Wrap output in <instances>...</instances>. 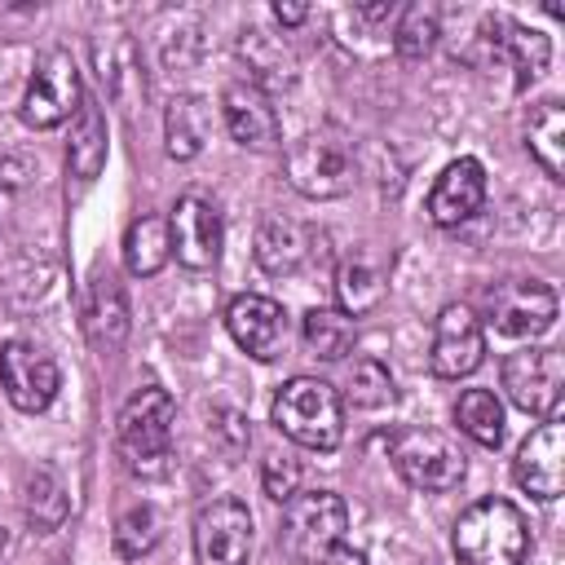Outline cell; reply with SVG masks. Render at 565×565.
Returning a JSON list of instances; mask_svg holds the SVG:
<instances>
[{
  "label": "cell",
  "mask_w": 565,
  "mask_h": 565,
  "mask_svg": "<svg viewBox=\"0 0 565 565\" xmlns=\"http://www.w3.org/2000/svg\"><path fill=\"white\" fill-rule=\"evenodd\" d=\"M168 256H172L168 221L154 216V212H141V216L128 225V234H124V265H128V274L150 278V274H159V269L168 265Z\"/></svg>",
  "instance_id": "26"
},
{
  "label": "cell",
  "mask_w": 565,
  "mask_h": 565,
  "mask_svg": "<svg viewBox=\"0 0 565 565\" xmlns=\"http://www.w3.org/2000/svg\"><path fill=\"white\" fill-rule=\"evenodd\" d=\"M225 331L234 335V344H238L243 353L269 362V358H278L282 344H287V313H282L278 300L247 291V296H234V300H230V309H225Z\"/></svg>",
  "instance_id": "17"
},
{
  "label": "cell",
  "mask_w": 565,
  "mask_h": 565,
  "mask_svg": "<svg viewBox=\"0 0 565 565\" xmlns=\"http://www.w3.org/2000/svg\"><path fill=\"white\" fill-rule=\"evenodd\" d=\"M388 274H393V256H384L371 243L349 247L335 265V305H340V313L362 318V313L380 309V300L388 291Z\"/></svg>",
  "instance_id": "15"
},
{
  "label": "cell",
  "mask_w": 565,
  "mask_h": 565,
  "mask_svg": "<svg viewBox=\"0 0 565 565\" xmlns=\"http://www.w3.org/2000/svg\"><path fill=\"white\" fill-rule=\"evenodd\" d=\"M221 115L243 150H278V110L256 79H238L221 93Z\"/></svg>",
  "instance_id": "18"
},
{
  "label": "cell",
  "mask_w": 565,
  "mask_h": 565,
  "mask_svg": "<svg viewBox=\"0 0 565 565\" xmlns=\"http://www.w3.org/2000/svg\"><path fill=\"white\" fill-rule=\"evenodd\" d=\"M318 565H366V556H362L358 547H349V543H335Z\"/></svg>",
  "instance_id": "34"
},
{
  "label": "cell",
  "mask_w": 565,
  "mask_h": 565,
  "mask_svg": "<svg viewBox=\"0 0 565 565\" xmlns=\"http://www.w3.org/2000/svg\"><path fill=\"white\" fill-rule=\"evenodd\" d=\"M207 132H212V106L203 97L181 93V97L168 102V110H163V141H168L172 159H194L207 146Z\"/></svg>",
  "instance_id": "23"
},
{
  "label": "cell",
  "mask_w": 565,
  "mask_h": 565,
  "mask_svg": "<svg viewBox=\"0 0 565 565\" xmlns=\"http://www.w3.org/2000/svg\"><path fill=\"white\" fill-rule=\"evenodd\" d=\"M287 185L305 199H340L358 181V154L340 132H309L282 154Z\"/></svg>",
  "instance_id": "5"
},
{
  "label": "cell",
  "mask_w": 565,
  "mask_h": 565,
  "mask_svg": "<svg viewBox=\"0 0 565 565\" xmlns=\"http://www.w3.org/2000/svg\"><path fill=\"white\" fill-rule=\"evenodd\" d=\"M300 335H305V344H309L313 358H322V362H340V358L353 349V340H358V322H353L349 313H340V309L318 305V309L305 313Z\"/></svg>",
  "instance_id": "27"
},
{
  "label": "cell",
  "mask_w": 565,
  "mask_h": 565,
  "mask_svg": "<svg viewBox=\"0 0 565 565\" xmlns=\"http://www.w3.org/2000/svg\"><path fill=\"white\" fill-rule=\"evenodd\" d=\"M0 384L9 393V402L26 415H40L57 388H62V375H57V362L31 344V340H9L0 344Z\"/></svg>",
  "instance_id": "11"
},
{
  "label": "cell",
  "mask_w": 565,
  "mask_h": 565,
  "mask_svg": "<svg viewBox=\"0 0 565 565\" xmlns=\"http://www.w3.org/2000/svg\"><path fill=\"white\" fill-rule=\"evenodd\" d=\"M393 397H397V393H393V375H388L375 358L353 362V371H349V402H353V406L380 411V406H388Z\"/></svg>",
  "instance_id": "31"
},
{
  "label": "cell",
  "mask_w": 565,
  "mask_h": 565,
  "mask_svg": "<svg viewBox=\"0 0 565 565\" xmlns=\"http://www.w3.org/2000/svg\"><path fill=\"white\" fill-rule=\"evenodd\" d=\"M159 534H163V516L150 503H137L115 525V552L128 556V561H137V556H146L159 543Z\"/></svg>",
  "instance_id": "30"
},
{
  "label": "cell",
  "mask_w": 565,
  "mask_h": 565,
  "mask_svg": "<svg viewBox=\"0 0 565 565\" xmlns=\"http://www.w3.org/2000/svg\"><path fill=\"white\" fill-rule=\"evenodd\" d=\"M102 163H106V119H102L97 102H88V97H84V106H79V110H75V119H71L66 168H71V177L93 181V177L102 172Z\"/></svg>",
  "instance_id": "24"
},
{
  "label": "cell",
  "mask_w": 565,
  "mask_h": 565,
  "mask_svg": "<svg viewBox=\"0 0 565 565\" xmlns=\"http://www.w3.org/2000/svg\"><path fill=\"white\" fill-rule=\"evenodd\" d=\"M388 450H393V468L415 490H455L463 481V455L437 428H402Z\"/></svg>",
  "instance_id": "8"
},
{
  "label": "cell",
  "mask_w": 565,
  "mask_h": 565,
  "mask_svg": "<svg viewBox=\"0 0 565 565\" xmlns=\"http://www.w3.org/2000/svg\"><path fill=\"white\" fill-rule=\"evenodd\" d=\"M9 547V530H4V521H0V552Z\"/></svg>",
  "instance_id": "36"
},
{
  "label": "cell",
  "mask_w": 565,
  "mask_h": 565,
  "mask_svg": "<svg viewBox=\"0 0 565 565\" xmlns=\"http://www.w3.org/2000/svg\"><path fill=\"white\" fill-rule=\"evenodd\" d=\"M53 565H66V561H53Z\"/></svg>",
  "instance_id": "37"
},
{
  "label": "cell",
  "mask_w": 565,
  "mask_h": 565,
  "mask_svg": "<svg viewBox=\"0 0 565 565\" xmlns=\"http://www.w3.org/2000/svg\"><path fill=\"white\" fill-rule=\"evenodd\" d=\"M260 490L274 499V503H287L296 490H300V463L291 455H269L260 463Z\"/></svg>",
  "instance_id": "32"
},
{
  "label": "cell",
  "mask_w": 565,
  "mask_h": 565,
  "mask_svg": "<svg viewBox=\"0 0 565 565\" xmlns=\"http://www.w3.org/2000/svg\"><path fill=\"white\" fill-rule=\"evenodd\" d=\"M168 234H172V252L185 269L203 274L221 260V212L212 199L181 194L172 216H168Z\"/></svg>",
  "instance_id": "13"
},
{
  "label": "cell",
  "mask_w": 565,
  "mask_h": 565,
  "mask_svg": "<svg viewBox=\"0 0 565 565\" xmlns=\"http://www.w3.org/2000/svg\"><path fill=\"white\" fill-rule=\"evenodd\" d=\"M172 419H177V406H172L168 388H159V384H146L124 402L115 437H119V455L132 472L159 477L168 468V459H172Z\"/></svg>",
  "instance_id": "3"
},
{
  "label": "cell",
  "mask_w": 565,
  "mask_h": 565,
  "mask_svg": "<svg viewBox=\"0 0 565 565\" xmlns=\"http://www.w3.org/2000/svg\"><path fill=\"white\" fill-rule=\"evenodd\" d=\"M26 181H31V168H26L22 159H4V163H0V225H9V221H13V212H18V199H22Z\"/></svg>",
  "instance_id": "33"
},
{
  "label": "cell",
  "mask_w": 565,
  "mask_h": 565,
  "mask_svg": "<svg viewBox=\"0 0 565 565\" xmlns=\"http://www.w3.org/2000/svg\"><path fill=\"white\" fill-rule=\"evenodd\" d=\"M22 516H26V525H31L35 534H53V530L66 525V516H71V494H66V481H62L49 463H40V468L26 472V486H22Z\"/></svg>",
  "instance_id": "22"
},
{
  "label": "cell",
  "mask_w": 565,
  "mask_h": 565,
  "mask_svg": "<svg viewBox=\"0 0 565 565\" xmlns=\"http://www.w3.org/2000/svg\"><path fill=\"white\" fill-rule=\"evenodd\" d=\"M503 388L508 397L534 415V419H561V397H565V358L561 349L530 344L503 358Z\"/></svg>",
  "instance_id": "7"
},
{
  "label": "cell",
  "mask_w": 565,
  "mask_h": 565,
  "mask_svg": "<svg viewBox=\"0 0 565 565\" xmlns=\"http://www.w3.org/2000/svg\"><path fill=\"white\" fill-rule=\"evenodd\" d=\"M256 265L274 278H287V274H300L318 252H322V234L309 225V221H296V216H265L256 225Z\"/></svg>",
  "instance_id": "16"
},
{
  "label": "cell",
  "mask_w": 565,
  "mask_h": 565,
  "mask_svg": "<svg viewBox=\"0 0 565 565\" xmlns=\"http://www.w3.org/2000/svg\"><path fill=\"white\" fill-rule=\"evenodd\" d=\"M512 477L525 494L534 499H556L565 486V424L561 419H543L516 450L512 459Z\"/></svg>",
  "instance_id": "14"
},
{
  "label": "cell",
  "mask_w": 565,
  "mask_h": 565,
  "mask_svg": "<svg viewBox=\"0 0 565 565\" xmlns=\"http://www.w3.org/2000/svg\"><path fill=\"white\" fill-rule=\"evenodd\" d=\"M84 106V84H79V66L66 49H49L31 79H26V93H22V124L26 128H57L66 119H75V110Z\"/></svg>",
  "instance_id": "6"
},
{
  "label": "cell",
  "mask_w": 565,
  "mask_h": 565,
  "mask_svg": "<svg viewBox=\"0 0 565 565\" xmlns=\"http://www.w3.org/2000/svg\"><path fill=\"white\" fill-rule=\"evenodd\" d=\"M486 318L503 335H543L556 322V291L539 278H503L486 291Z\"/></svg>",
  "instance_id": "9"
},
{
  "label": "cell",
  "mask_w": 565,
  "mask_h": 565,
  "mask_svg": "<svg viewBox=\"0 0 565 565\" xmlns=\"http://www.w3.org/2000/svg\"><path fill=\"white\" fill-rule=\"evenodd\" d=\"M252 552V512L238 499H212L194 516V556L199 565H247Z\"/></svg>",
  "instance_id": "12"
},
{
  "label": "cell",
  "mask_w": 565,
  "mask_h": 565,
  "mask_svg": "<svg viewBox=\"0 0 565 565\" xmlns=\"http://www.w3.org/2000/svg\"><path fill=\"white\" fill-rule=\"evenodd\" d=\"M530 525L516 503L481 499L455 521V561L459 565H525Z\"/></svg>",
  "instance_id": "1"
},
{
  "label": "cell",
  "mask_w": 565,
  "mask_h": 565,
  "mask_svg": "<svg viewBox=\"0 0 565 565\" xmlns=\"http://www.w3.org/2000/svg\"><path fill=\"white\" fill-rule=\"evenodd\" d=\"M481 26H486V35H481L486 49H490L494 57H503V62L516 71V84H521V88L543 75V66H547V57H552V44H547L543 31L521 26V22H512V18H499V13H486Z\"/></svg>",
  "instance_id": "20"
},
{
  "label": "cell",
  "mask_w": 565,
  "mask_h": 565,
  "mask_svg": "<svg viewBox=\"0 0 565 565\" xmlns=\"http://www.w3.org/2000/svg\"><path fill=\"white\" fill-rule=\"evenodd\" d=\"M274 428L305 450H335L344 437V402L327 380L296 375L274 397Z\"/></svg>",
  "instance_id": "2"
},
{
  "label": "cell",
  "mask_w": 565,
  "mask_h": 565,
  "mask_svg": "<svg viewBox=\"0 0 565 565\" xmlns=\"http://www.w3.org/2000/svg\"><path fill=\"white\" fill-rule=\"evenodd\" d=\"M437 35H441V9H437V4H428V0H415V4H406V9L397 13L393 49H397V57L419 62V57H428V53H433Z\"/></svg>",
  "instance_id": "28"
},
{
  "label": "cell",
  "mask_w": 565,
  "mask_h": 565,
  "mask_svg": "<svg viewBox=\"0 0 565 565\" xmlns=\"http://www.w3.org/2000/svg\"><path fill=\"white\" fill-rule=\"evenodd\" d=\"M349 508L335 490H296L282 503V525H278V547L296 565H318L335 543H344Z\"/></svg>",
  "instance_id": "4"
},
{
  "label": "cell",
  "mask_w": 565,
  "mask_h": 565,
  "mask_svg": "<svg viewBox=\"0 0 565 565\" xmlns=\"http://www.w3.org/2000/svg\"><path fill=\"white\" fill-rule=\"evenodd\" d=\"M481 199H486V168L463 154V159L446 163L441 177L433 181V190H428V216L450 230V225H463L481 207Z\"/></svg>",
  "instance_id": "21"
},
{
  "label": "cell",
  "mask_w": 565,
  "mask_h": 565,
  "mask_svg": "<svg viewBox=\"0 0 565 565\" xmlns=\"http://www.w3.org/2000/svg\"><path fill=\"white\" fill-rule=\"evenodd\" d=\"M486 362V331L481 318L468 305H446L433 322V344H428V366L441 380H463Z\"/></svg>",
  "instance_id": "10"
},
{
  "label": "cell",
  "mask_w": 565,
  "mask_h": 565,
  "mask_svg": "<svg viewBox=\"0 0 565 565\" xmlns=\"http://www.w3.org/2000/svg\"><path fill=\"white\" fill-rule=\"evenodd\" d=\"M84 331L97 353H119L128 340V296L115 269H93L84 287Z\"/></svg>",
  "instance_id": "19"
},
{
  "label": "cell",
  "mask_w": 565,
  "mask_h": 565,
  "mask_svg": "<svg viewBox=\"0 0 565 565\" xmlns=\"http://www.w3.org/2000/svg\"><path fill=\"white\" fill-rule=\"evenodd\" d=\"M274 18H278L282 26H300V22L309 18V4H282V0H278V4H274Z\"/></svg>",
  "instance_id": "35"
},
{
  "label": "cell",
  "mask_w": 565,
  "mask_h": 565,
  "mask_svg": "<svg viewBox=\"0 0 565 565\" xmlns=\"http://www.w3.org/2000/svg\"><path fill=\"white\" fill-rule=\"evenodd\" d=\"M525 146L552 181H565V110H561V102L547 97L534 106V115L525 124Z\"/></svg>",
  "instance_id": "25"
},
{
  "label": "cell",
  "mask_w": 565,
  "mask_h": 565,
  "mask_svg": "<svg viewBox=\"0 0 565 565\" xmlns=\"http://www.w3.org/2000/svg\"><path fill=\"white\" fill-rule=\"evenodd\" d=\"M455 424L477 441V446H499L503 441V406L490 388H468L459 402H455Z\"/></svg>",
  "instance_id": "29"
}]
</instances>
